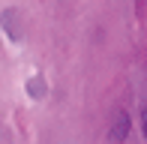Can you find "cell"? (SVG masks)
I'll list each match as a JSON object with an SVG mask.
<instances>
[{
	"label": "cell",
	"instance_id": "cell-1",
	"mask_svg": "<svg viewBox=\"0 0 147 144\" xmlns=\"http://www.w3.org/2000/svg\"><path fill=\"white\" fill-rule=\"evenodd\" d=\"M126 132H129V114L126 111H117V120H114V126H111V141L114 144H123L126 141Z\"/></svg>",
	"mask_w": 147,
	"mask_h": 144
},
{
	"label": "cell",
	"instance_id": "cell-2",
	"mask_svg": "<svg viewBox=\"0 0 147 144\" xmlns=\"http://www.w3.org/2000/svg\"><path fill=\"white\" fill-rule=\"evenodd\" d=\"M3 24H6V33H9V39H18L21 36V30H18V12H3Z\"/></svg>",
	"mask_w": 147,
	"mask_h": 144
},
{
	"label": "cell",
	"instance_id": "cell-3",
	"mask_svg": "<svg viewBox=\"0 0 147 144\" xmlns=\"http://www.w3.org/2000/svg\"><path fill=\"white\" fill-rule=\"evenodd\" d=\"M141 129H144V138H147V105H144V111H141Z\"/></svg>",
	"mask_w": 147,
	"mask_h": 144
}]
</instances>
